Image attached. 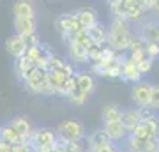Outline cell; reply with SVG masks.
<instances>
[{
  "mask_svg": "<svg viewBox=\"0 0 159 152\" xmlns=\"http://www.w3.org/2000/svg\"><path fill=\"white\" fill-rule=\"evenodd\" d=\"M133 39V32H131V23L125 18H113V21L108 28V43L106 44L115 51H125Z\"/></svg>",
  "mask_w": 159,
  "mask_h": 152,
  "instance_id": "1",
  "label": "cell"
},
{
  "mask_svg": "<svg viewBox=\"0 0 159 152\" xmlns=\"http://www.w3.org/2000/svg\"><path fill=\"white\" fill-rule=\"evenodd\" d=\"M55 135H57V140L60 143L83 140L85 138V126L80 120L69 118V120H64L62 124H58V127L55 129Z\"/></svg>",
  "mask_w": 159,
  "mask_h": 152,
  "instance_id": "2",
  "label": "cell"
},
{
  "mask_svg": "<svg viewBox=\"0 0 159 152\" xmlns=\"http://www.w3.org/2000/svg\"><path fill=\"white\" fill-rule=\"evenodd\" d=\"M46 74H48V71L39 69L34 66L21 81L27 87V90H30L32 94H46V96H51L50 90H48V85H46Z\"/></svg>",
  "mask_w": 159,
  "mask_h": 152,
  "instance_id": "3",
  "label": "cell"
},
{
  "mask_svg": "<svg viewBox=\"0 0 159 152\" xmlns=\"http://www.w3.org/2000/svg\"><path fill=\"white\" fill-rule=\"evenodd\" d=\"M74 67L73 64H66V66H62L60 69H57V71H48V74H46V85H48V90H50V94L53 96V94H57L58 87L66 81V80L73 78L74 76Z\"/></svg>",
  "mask_w": 159,
  "mask_h": 152,
  "instance_id": "4",
  "label": "cell"
},
{
  "mask_svg": "<svg viewBox=\"0 0 159 152\" xmlns=\"http://www.w3.org/2000/svg\"><path fill=\"white\" fill-rule=\"evenodd\" d=\"M57 135H55V129L51 127H37V129H32L29 138V143L32 149L35 147H48V145H55L57 143Z\"/></svg>",
  "mask_w": 159,
  "mask_h": 152,
  "instance_id": "5",
  "label": "cell"
},
{
  "mask_svg": "<svg viewBox=\"0 0 159 152\" xmlns=\"http://www.w3.org/2000/svg\"><path fill=\"white\" fill-rule=\"evenodd\" d=\"M159 135V118L154 117L150 120H142L140 124L131 131V138L138 140H148V138H157Z\"/></svg>",
  "mask_w": 159,
  "mask_h": 152,
  "instance_id": "6",
  "label": "cell"
},
{
  "mask_svg": "<svg viewBox=\"0 0 159 152\" xmlns=\"http://www.w3.org/2000/svg\"><path fill=\"white\" fill-rule=\"evenodd\" d=\"M74 83H76V90L87 97H90L97 89L96 76L90 71H76L74 73Z\"/></svg>",
  "mask_w": 159,
  "mask_h": 152,
  "instance_id": "7",
  "label": "cell"
},
{
  "mask_svg": "<svg viewBox=\"0 0 159 152\" xmlns=\"http://www.w3.org/2000/svg\"><path fill=\"white\" fill-rule=\"evenodd\" d=\"M55 28H57L58 32L64 35V39L67 37L69 34H73L76 30H80V23H78V18L74 12H64L60 16L55 18Z\"/></svg>",
  "mask_w": 159,
  "mask_h": 152,
  "instance_id": "8",
  "label": "cell"
},
{
  "mask_svg": "<svg viewBox=\"0 0 159 152\" xmlns=\"http://www.w3.org/2000/svg\"><path fill=\"white\" fill-rule=\"evenodd\" d=\"M150 89H152V85L148 83V81H143V80L133 85V89H131V97H133V101H134V104H136L138 108L148 106V101H150Z\"/></svg>",
  "mask_w": 159,
  "mask_h": 152,
  "instance_id": "9",
  "label": "cell"
},
{
  "mask_svg": "<svg viewBox=\"0 0 159 152\" xmlns=\"http://www.w3.org/2000/svg\"><path fill=\"white\" fill-rule=\"evenodd\" d=\"M142 73L138 71L136 64L131 60L129 57H124L122 58V64H120V80L124 81H133V83H138L142 81Z\"/></svg>",
  "mask_w": 159,
  "mask_h": 152,
  "instance_id": "10",
  "label": "cell"
},
{
  "mask_svg": "<svg viewBox=\"0 0 159 152\" xmlns=\"http://www.w3.org/2000/svg\"><path fill=\"white\" fill-rule=\"evenodd\" d=\"M74 14H76L80 27L83 28V30H89V28H92L94 25L99 23L97 11L96 9H92V7H80L78 11H74Z\"/></svg>",
  "mask_w": 159,
  "mask_h": 152,
  "instance_id": "11",
  "label": "cell"
},
{
  "mask_svg": "<svg viewBox=\"0 0 159 152\" xmlns=\"http://www.w3.org/2000/svg\"><path fill=\"white\" fill-rule=\"evenodd\" d=\"M14 30L16 35L27 37L37 32V20L35 18H14Z\"/></svg>",
  "mask_w": 159,
  "mask_h": 152,
  "instance_id": "12",
  "label": "cell"
},
{
  "mask_svg": "<svg viewBox=\"0 0 159 152\" xmlns=\"http://www.w3.org/2000/svg\"><path fill=\"white\" fill-rule=\"evenodd\" d=\"M131 152H157L159 150V136L157 138H148V140H138L129 136Z\"/></svg>",
  "mask_w": 159,
  "mask_h": 152,
  "instance_id": "13",
  "label": "cell"
},
{
  "mask_svg": "<svg viewBox=\"0 0 159 152\" xmlns=\"http://www.w3.org/2000/svg\"><path fill=\"white\" fill-rule=\"evenodd\" d=\"M150 11V0H131V7L127 12V21H140L143 14Z\"/></svg>",
  "mask_w": 159,
  "mask_h": 152,
  "instance_id": "14",
  "label": "cell"
},
{
  "mask_svg": "<svg viewBox=\"0 0 159 152\" xmlns=\"http://www.w3.org/2000/svg\"><path fill=\"white\" fill-rule=\"evenodd\" d=\"M102 131L106 133V136H108V140L111 141V143H115V141H122L125 136H127V131L124 129V126L120 124V120H117V122H110V124H104Z\"/></svg>",
  "mask_w": 159,
  "mask_h": 152,
  "instance_id": "15",
  "label": "cell"
},
{
  "mask_svg": "<svg viewBox=\"0 0 159 152\" xmlns=\"http://www.w3.org/2000/svg\"><path fill=\"white\" fill-rule=\"evenodd\" d=\"M87 35L90 37L92 44L106 46V43H108V28L104 27V25H101V23H97L92 28H89L87 30Z\"/></svg>",
  "mask_w": 159,
  "mask_h": 152,
  "instance_id": "16",
  "label": "cell"
},
{
  "mask_svg": "<svg viewBox=\"0 0 159 152\" xmlns=\"http://www.w3.org/2000/svg\"><path fill=\"white\" fill-rule=\"evenodd\" d=\"M6 50L9 55H12L14 58H20V57L25 55V50H27V46H25V43H23V39L20 37V35H11L9 39L6 41Z\"/></svg>",
  "mask_w": 159,
  "mask_h": 152,
  "instance_id": "17",
  "label": "cell"
},
{
  "mask_svg": "<svg viewBox=\"0 0 159 152\" xmlns=\"http://www.w3.org/2000/svg\"><path fill=\"white\" fill-rule=\"evenodd\" d=\"M12 126V129L18 133V136L21 138V141H29L30 133H32V127H30V122L25 117H14L9 122Z\"/></svg>",
  "mask_w": 159,
  "mask_h": 152,
  "instance_id": "18",
  "label": "cell"
},
{
  "mask_svg": "<svg viewBox=\"0 0 159 152\" xmlns=\"http://www.w3.org/2000/svg\"><path fill=\"white\" fill-rule=\"evenodd\" d=\"M120 124L124 126V129L127 133L134 129L138 124H140V117H138V110L136 108H131V110H122V115H120Z\"/></svg>",
  "mask_w": 159,
  "mask_h": 152,
  "instance_id": "19",
  "label": "cell"
},
{
  "mask_svg": "<svg viewBox=\"0 0 159 152\" xmlns=\"http://www.w3.org/2000/svg\"><path fill=\"white\" fill-rule=\"evenodd\" d=\"M0 141H4L7 145H18L21 143V138L18 136V133L12 129V126L7 122V124H2L0 126Z\"/></svg>",
  "mask_w": 159,
  "mask_h": 152,
  "instance_id": "20",
  "label": "cell"
},
{
  "mask_svg": "<svg viewBox=\"0 0 159 152\" xmlns=\"http://www.w3.org/2000/svg\"><path fill=\"white\" fill-rule=\"evenodd\" d=\"M14 18H35V7L27 2V0H20L12 6Z\"/></svg>",
  "mask_w": 159,
  "mask_h": 152,
  "instance_id": "21",
  "label": "cell"
},
{
  "mask_svg": "<svg viewBox=\"0 0 159 152\" xmlns=\"http://www.w3.org/2000/svg\"><path fill=\"white\" fill-rule=\"evenodd\" d=\"M145 43H156L159 39V23L156 21H147L142 27V34H140Z\"/></svg>",
  "mask_w": 159,
  "mask_h": 152,
  "instance_id": "22",
  "label": "cell"
},
{
  "mask_svg": "<svg viewBox=\"0 0 159 152\" xmlns=\"http://www.w3.org/2000/svg\"><path fill=\"white\" fill-rule=\"evenodd\" d=\"M108 143H111V141L108 140V136H106V133H104L102 129L94 131V133L89 136V149H90V152H96L97 149L108 145Z\"/></svg>",
  "mask_w": 159,
  "mask_h": 152,
  "instance_id": "23",
  "label": "cell"
},
{
  "mask_svg": "<svg viewBox=\"0 0 159 152\" xmlns=\"http://www.w3.org/2000/svg\"><path fill=\"white\" fill-rule=\"evenodd\" d=\"M66 41H67V43H74V44L81 46L83 50H89V48L92 46L90 37L87 35V30H83V28H80V30H76V32H73V34H69L67 37H66Z\"/></svg>",
  "mask_w": 159,
  "mask_h": 152,
  "instance_id": "24",
  "label": "cell"
},
{
  "mask_svg": "<svg viewBox=\"0 0 159 152\" xmlns=\"http://www.w3.org/2000/svg\"><path fill=\"white\" fill-rule=\"evenodd\" d=\"M108 6L111 9V12H113V18H127L131 0H110Z\"/></svg>",
  "mask_w": 159,
  "mask_h": 152,
  "instance_id": "25",
  "label": "cell"
},
{
  "mask_svg": "<svg viewBox=\"0 0 159 152\" xmlns=\"http://www.w3.org/2000/svg\"><path fill=\"white\" fill-rule=\"evenodd\" d=\"M35 64L34 62H30L27 57L23 55L20 57V58H14V71H16V76L20 80H23L25 76H27V73H29L30 69L34 67Z\"/></svg>",
  "mask_w": 159,
  "mask_h": 152,
  "instance_id": "26",
  "label": "cell"
},
{
  "mask_svg": "<svg viewBox=\"0 0 159 152\" xmlns=\"http://www.w3.org/2000/svg\"><path fill=\"white\" fill-rule=\"evenodd\" d=\"M120 115H122V108L119 104H108L102 110V124L117 122V120H120Z\"/></svg>",
  "mask_w": 159,
  "mask_h": 152,
  "instance_id": "27",
  "label": "cell"
},
{
  "mask_svg": "<svg viewBox=\"0 0 159 152\" xmlns=\"http://www.w3.org/2000/svg\"><path fill=\"white\" fill-rule=\"evenodd\" d=\"M69 46V57L74 64H87V50H83L81 46L74 44V43H67Z\"/></svg>",
  "mask_w": 159,
  "mask_h": 152,
  "instance_id": "28",
  "label": "cell"
},
{
  "mask_svg": "<svg viewBox=\"0 0 159 152\" xmlns=\"http://www.w3.org/2000/svg\"><path fill=\"white\" fill-rule=\"evenodd\" d=\"M101 53H102V46L92 44L89 50H87V64L90 66H96V64L101 62Z\"/></svg>",
  "mask_w": 159,
  "mask_h": 152,
  "instance_id": "29",
  "label": "cell"
},
{
  "mask_svg": "<svg viewBox=\"0 0 159 152\" xmlns=\"http://www.w3.org/2000/svg\"><path fill=\"white\" fill-rule=\"evenodd\" d=\"M145 46H147V43L140 35H133V39H131L129 46H127V51H129V55H133V53H142V51H145Z\"/></svg>",
  "mask_w": 159,
  "mask_h": 152,
  "instance_id": "30",
  "label": "cell"
},
{
  "mask_svg": "<svg viewBox=\"0 0 159 152\" xmlns=\"http://www.w3.org/2000/svg\"><path fill=\"white\" fill-rule=\"evenodd\" d=\"M74 90H76V83H74V76L73 78L66 80L60 87H58L57 90V96H62V97H69L71 94H73Z\"/></svg>",
  "mask_w": 159,
  "mask_h": 152,
  "instance_id": "31",
  "label": "cell"
},
{
  "mask_svg": "<svg viewBox=\"0 0 159 152\" xmlns=\"http://www.w3.org/2000/svg\"><path fill=\"white\" fill-rule=\"evenodd\" d=\"M64 152H85L87 145H85V138L83 140H76V141H67V143H62Z\"/></svg>",
  "mask_w": 159,
  "mask_h": 152,
  "instance_id": "32",
  "label": "cell"
},
{
  "mask_svg": "<svg viewBox=\"0 0 159 152\" xmlns=\"http://www.w3.org/2000/svg\"><path fill=\"white\" fill-rule=\"evenodd\" d=\"M66 64H67L66 58L55 55V53H51L50 60H48V71H57V69H60L62 66H66Z\"/></svg>",
  "mask_w": 159,
  "mask_h": 152,
  "instance_id": "33",
  "label": "cell"
},
{
  "mask_svg": "<svg viewBox=\"0 0 159 152\" xmlns=\"http://www.w3.org/2000/svg\"><path fill=\"white\" fill-rule=\"evenodd\" d=\"M148 106L152 108L154 112L159 110V85H152V89H150V101H148Z\"/></svg>",
  "mask_w": 159,
  "mask_h": 152,
  "instance_id": "34",
  "label": "cell"
},
{
  "mask_svg": "<svg viewBox=\"0 0 159 152\" xmlns=\"http://www.w3.org/2000/svg\"><path fill=\"white\" fill-rule=\"evenodd\" d=\"M67 99H69L71 103H73L74 106H83V104H85V103L89 101V97L83 96V94H81V92H78V90H74V92L67 97Z\"/></svg>",
  "mask_w": 159,
  "mask_h": 152,
  "instance_id": "35",
  "label": "cell"
},
{
  "mask_svg": "<svg viewBox=\"0 0 159 152\" xmlns=\"http://www.w3.org/2000/svg\"><path fill=\"white\" fill-rule=\"evenodd\" d=\"M152 66H154V60H152V58H148V57H145L142 62L136 64V67H138V71L142 73V76H143V74H147V73H150Z\"/></svg>",
  "mask_w": 159,
  "mask_h": 152,
  "instance_id": "36",
  "label": "cell"
},
{
  "mask_svg": "<svg viewBox=\"0 0 159 152\" xmlns=\"http://www.w3.org/2000/svg\"><path fill=\"white\" fill-rule=\"evenodd\" d=\"M138 110V117H140V122L142 120H150V118L156 117V112H154L150 106H145V108H136Z\"/></svg>",
  "mask_w": 159,
  "mask_h": 152,
  "instance_id": "37",
  "label": "cell"
},
{
  "mask_svg": "<svg viewBox=\"0 0 159 152\" xmlns=\"http://www.w3.org/2000/svg\"><path fill=\"white\" fill-rule=\"evenodd\" d=\"M145 53H147L148 58H157L159 57V46L156 44V43H147V46H145Z\"/></svg>",
  "mask_w": 159,
  "mask_h": 152,
  "instance_id": "38",
  "label": "cell"
},
{
  "mask_svg": "<svg viewBox=\"0 0 159 152\" xmlns=\"http://www.w3.org/2000/svg\"><path fill=\"white\" fill-rule=\"evenodd\" d=\"M32 152H64V149H62V143H60V141H57L55 145H48V147H37V149H34Z\"/></svg>",
  "mask_w": 159,
  "mask_h": 152,
  "instance_id": "39",
  "label": "cell"
},
{
  "mask_svg": "<svg viewBox=\"0 0 159 152\" xmlns=\"http://www.w3.org/2000/svg\"><path fill=\"white\" fill-rule=\"evenodd\" d=\"M21 39H23V43H25V46H27V48H30V46H37V44H41V41H39V35H37V32H35V34L27 35V37H21Z\"/></svg>",
  "mask_w": 159,
  "mask_h": 152,
  "instance_id": "40",
  "label": "cell"
},
{
  "mask_svg": "<svg viewBox=\"0 0 159 152\" xmlns=\"http://www.w3.org/2000/svg\"><path fill=\"white\" fill-rule=\"evenodd\" d=\"M12 150L14 152H32V147H30L29 141H21L18 145H12Z\"/></svg>",
  "mask_w": 159,
  "mask_h": 152,
  "instance_id": "41",
  "label": "cell"
},
{
  "mask_svg": "<svg viewBox=\"0 0 159 152\" xmlns=\"http://www.w3.org/2000/svg\"><path fill=\"white\" fill-rule=\"evenodd\" d=\"M150 11H154L159 16V0H150Z\"/></svg>",
  "mask_w": 159,
  "mask_h": 152,
  "instance_id": "42",
  "label": "cell"
},
{
  "mask_svg": "<svg viewBox=\"0 0 159 152\" xmlns=\"http://www.w3.org/2000/svg\"><path fill=\"white\" fill-rule=\"evenodd\" d=\"M156 44H157V46H159V39H157V41H156Z\"/></svg>",
  "mask_w": 159,
  "mask_h": 152,
  "instance_id": "43",
  "label": "cell"
}]
</instances>
